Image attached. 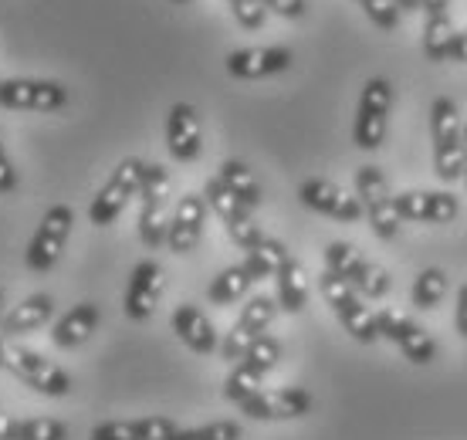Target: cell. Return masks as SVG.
I'll use <instances>...</instances> for the list:
<instances>
[{
	"instance_id": "cell-9",
	"label": "cell",
	"mask_w": 467,
	"mask_h": 440,
	"mask_svg": "<svg viewBox=\"0 0 467 440\" xmlns=\"http://www.w3.org/2000/svg\"><path fill=\"white\" fill-rule=\"evenodd\" d=\"M68 105V89L47 79H4L0 81V109L14 112H58Z\"/></svg>"
},
{
	"instance_id": "cell-34",
	"label": "cell",
	"mask_w": 467,
	"mask_h": 440,
	"mask_svg": "<svg viewBox=\"0 0 467 440\" xmlns=\"http://www.w3.org/2000/svg\"><path fill=\"white\" fill-rule=\"evenodd\" d=\"M244 362H251V366H257L261 372H271L275 366H278L281 360V342L275 336H257L254 342H251V349H247L244 356H241Z\"/></svg>"
},
{
	"instance_id": "cell-38",
	"label": "cell",
	"mask_w": 467,
	"mask_h": 440,
	"mask_svg": "<svg viewBox=\"0 0 467 440\" xmlns=\"http://www.w3.org/2000/svg\"><path fill=\"white\" fill-rule=\"evenodd\" d=\"M17 190V170H14L11 156L4 150V140H0V197H7Z\"/></svg>"
},
{
	"instance_id": "cell-13",
	"label": "cell",
	"mask_w": 467,
	"mask_h": 440,
	"mask_svg": "<svg viewBox=\"0 0 467 440\" xmlns=\"http://www.w3.org/2000/svg\"><path fill=\"white\" fill-rule=\"evenodd\" d=\"M11 370L14 376L24 382V386H31L35 393L41 396H51V400H61V396L71 393V376L61 370L58 362L45 360L41 352L35 349H17L11 356Z\"/></svg>"
},
{
	"instance_id": "cell-43",
	"label": "cell",
	"mask_w": 467,
	"mask_h": 440,
	"mask_svg": "<svg viewBox=\"0 0 467 440\" xmlns=\"http://www.w3.org/2000/svg\"><path fill=\"white\" fill-rule=\"evenodd\" d=\"M11 424H14V417L0 414V440H7V434H11Z\"/></svg>"
},
{
	"instance_id": "cell-5",
	"label": "cell",
	"mask_w": 467,
	"mask_h": 440,
	"mask_svg": "<svg viewBox=\"0 0 467 440\" xmlns=\"http://www.w3.org/2000/svg\"><path fill=\"white\" fill-rule=\"evenodd\" d=\"M71 224H75V214H71L68 204H55V207L45 210L35 237L24 251V265L31 267L35 275H45V271L58 265L61 251H65V244L71 237Z\"/></svg>"
},
{
	"instance_id": "cell-49",
	"label": "cell",
	"mask_w": 467,
	"mask_h": 440,
	"mask_svg": "<svg viewBox=\"0 0 467 440\" xmlns=\"http://www.w3.org/2000/svg\"><path fill=\"white\" fill-rule=\"evenodd\" d=\"M359 4H362V0H359Z\"/></svg>"
},
{
	"instance_id": "cell-11",
	"label": "cell",
	"mask_w": 467,
	"mask_h": 440,
	"mask_svg": "<svg viewBox=\"0 0 467 440\" xmlns=\"http://www.w3.org/2000/svg\"><path fill=\"white\" fill-rule=\"evenodd\" d=\"M275 315H278V299L254 295V299L241 309V319L231 325V332L223 336V342H221L223 360H231V362L241 360L247 349H251V342H254L257 336H265V329L275 322Z\"/></svg>"
},
{
	"instance_id": "cell-40",
	"label": "cell",
	"mask_w": 467,
	"mask_h": 440,
	"mask_svg": "<svg viewBox=\"0 0 467 440\" xmlns=\"http://www.w3.org/2000/svg\"><path fill=\"white\" fill-rule=\"evenodd\" d=\"M454 325L457 332L467 339V285H461V291H457V312H454Z\"/></svg>"
},
{
	"instance_id": "cell-19",
	"label": "cell",
	"mask_w": 467,
	"mask_h": 440,
	"mask_svg": "<svg viewBox=\"0 0 467 440\" xmlns=\"http://www.w3.org/2000/svg\"><path fill=\"white\" fill-rule=\"evenodd\" d=\"M203 220H207V200L203 194H187L180 197L173 217H170V231H166V244L173 255H190L200 244L203 234Z\"/></svg>"
},
{
	"instance_id": "cell-27",
	"label": "cell",
	"mask_w": 467,
	"mask_h": 440,
	"mask_svg": "<svg viewBox=\"0 0 467 440\" xmlns=\"http://www.w3.org/2000/svg\"><path fill=\"white\" fill-rule=\"evenodd\" d=\"M251 285H254L251 271L244 265H231L207 285V299H211V305H234L237 299H244Z\"/></svg>"
},
{
	"instance_id": "cell-41",
	"label": "cell",
	"mask_w": 467,
	"mask_h": 440,
	"mask_svg": "<svg viewBox=\"0 0 467 440\" xmlns=\"http://www.w3.org/2000/svg\"><path fill=\"white\" fill-rule=\"evenodd\" d=\"M447 7H451V0H420V11L427 14V17H437V14H447Z\"/></svg>"
},
{
	"instance_id": "cell-14",
	"label": "cell",
	"mask_w": 467,
	"mask_h": 440,
	"mask_svg": "<svg viewBox=\"0 0 467 440\" xmlns=\"http://www.w3.org/2000/svg\"><path fill=\"white\" fill-rule=\"evenodd\" d=\"M393 200L400 224H451L461 210L457 197L447 190H407Z\"/></svg>"
},
{
	"instance_id": "cell-36",
	"label": "cell",
	"mask_w": 467,
	"mask_h": 440,
	"mask_svg": "<svg viewBox=\"0 0 467 440\" xmlns=\"http://www.w3.org/2000/svg\"><path fill=\"white\" fill-rule=\"evenodd\" d=\"M227 4H231L237 24L247 27V31H257V27L265 24V17H268V7H265L261 0H227Z\"/></svg>"
},
{
	"instance_id": "cell-21",
	"label": "cell",
	"mask_w": 467,
	"mask_h": 440,
	"mask_svg": "<svg viewBox=\"0 0 467 440\" xmlns=\"http://www.w3.org/2000/svg\"><path fill=\"white\" fill-rule=\"evenodd\" d=\"M170 417H140V420H106L95 424L88 440H170L176 434Z\"/></svg>"
},
{
	"instance_id": "cell-17",
	"label": "cell",
	"mask_w": 467,
	"mask_h": 440,
	"mask_svg": "<svg viewBox=\"0 0 467 440\" xmlns=\"http://www.w3.org/2000/svg\"><path fill=\"white\" fill-rule=\"evenodd\" d=\"M160 295H163V267L146 257V261H140V265L132 267V275H129L122 309H126V315L132 322H146V319L156 312Z\"/></svg>"
},
{
	"instance_id": "cell-32",
	"label": "cell",
	"mask_w": 467,
	"mask_h": 440,
	"mask_svg": "<svg viewBox=\"0 0 467 440\" xmlns=\"http://www.w3.org/2000/svg\"><path fill=\"white\" fill-rule=\"evenodd\" d=\"M7 440H68V427L51 417H27L14 420Z\"/></svg>"
},
{
	"instance_id": "cell-22",
	"label": "cell",
	"mask_w": 467,
	"mask_h": 440,
	"mask_svg": "<svg viewBox=\"0 0 467 440\" xmlns=\"http://www.w3.org/2000/svg\"><path fill=\"white\" fill-rule=\"evenodd\" d=\"M51 315H55V299L45 295V291H37L31 299H24L21 305H14L11 312L4 315V336L7 339H17V336H27V332H35L41 325L51 322Z\"/></svg>"
},
{
	"instance_id": "cell-25",
	"label": "cell",
	"mask_w": 467,
	"mask_h": 440,
	"mask_svg": "<svg viewBox=\"0 0 467 440\" xmlns=\"http://www.w3.org/2000/svg\"><path fill=\"white\" fill-rule=\"evenodd\" d=\"M217 180H221L227 190H231L234 197L241 200L247 210H254L257 204H261V183L254 180V173H251V166L241 160H223L221 166H217Z\"/></svg>"
},
{
	"instance_id": "cell-24",
	"label": "cell",
	"mask_w": 467,
	"mask_h": 440,
	"mask_svg": "<svg viewBox=\"0 0 467 440\" xmlns=\"http://www.w3.org/2000/svg\"><path fill=\"white\" fill-rule=\"evenodd\" d=\"M278 281V309L288 315H298L305 309V301H308V278H305V267L288 257L281 271L275 275Z\"/></svg>"
},
{
	"instance_id": "cell-30",
	"label": "cell",
	"mask_w": 467,
	"mask_h": 440,
	"mask_svg": "<svg viewBox=\"0 0 467 440\" xmlns=\"http://www.w3.org/2000/svg\"><path fill=\"white\" fill-rule=\"evenodd\" d=\"M265 376H268V372H261L257 366H251V362L237 360L231 376H227V382H223V396H227L231 403H244L247 396H254L257 390H261Z\"/></svg>"
},
{
	"instance_id": "cell-35",
	"label": "cell",
	"mask_w": 467,
	"mask_h": 440,
	"mask_svg": "<svg viewBox=\"0 0 467 440\" xmlns=\"http://www.w3.org/2000/svg\"><path fill=\"white\" fill-rule=\"evenodd\" d=\"M362 11L369 14V21L376 27H383V31H397L400 27V7L397 0H362Z\"/></svg>"
},
{
	"instance_id": "cell-37",
	"label": "cell",
	"mask_w": 467,
	"mask_h": 440,
	"mask_svg": "<svg viewBox=\"0 0 467 440\" xmlns=\"http://www.w3.org/2000/svg\"><path fill=\"white\" fill-rule=\"evenodd\" d=\"M227 234H231V241L241 247V251H251V247H257V244L265 241L268 234L261 231V224H254V217L241 220V224H234V227H227Z\"/></svg>"
},
{
	"instance_id": "cell-48",
	"label": "cell",
	"mask_w": 467,
	"mask_h": 440,
	"mask_svg": "<svg viewBox=\"0 0 467 440\" xmlns=\"http://www.w3.org/2000/svg\"><path fill=\"white\" fill-rule=\"evenodd\" d=\"M173 4H190V0H173Z\"/></svg>"
},
{
	"instance_id": "cell-12",
	"label": "cell",
	"mask_w": 467,
	"mask_h": 440,
	"mask_svg": "<svg viewBox=\"0 0 467 440\" xmlns=\"http://www.w3.org/2000/svg\"><path fill=\"white\" fill-rule=\"evenodd\" d=\"M241 406V414L251 420H298L305 414H312V393L302 386H281V390H257L254 396H247Z\"/></svg>"
},
{
	"instance_id": "cell-29",
	"label": "cell",
	"mask_w": 467,
	"mask_h": 440,
	"mask_svg": "<svg viewBox=\"0 0 467 440\" xmlns=\"http://www.w3.org/2000/svg\"><path fill=\"white\" fill-rule=\"evenodd\" d=\"M203 200H207V210H213V214H217L227 227H234V224H241V220L251 217V210L234 197L231 190H227L217 176H211V180H207V186H203Z\"/></svg>"
},
{
	"instance_id": "cell-1",
	"label": "cell",
	"mask_w": 467,
	"mask_h": 440,
	"mask_svg": "<svg viewBox=\"0 0 467 440\" xmlns=\"http://www.w3.org/2000/svg\"><path fill=\"white\" fill-rule=\"evenodd\" d=\"M431 142L433 173L444 183L464 180V119L454 99L437 95L431 102Z\"/></svg>"
},
{
	"instance_id": "cell-16",
	"label": "cell",
	"mask_w": 467,
	"mask_h": 440,
	"mask_svg": "<svg viewBox=\"0 0 467 440\" xmlns=\"http://www.w3.org/2000/svg\"><path fill=\"white\" fill-rule=\"evenodd\" d=\"M295 55L288 47L271 45V47H237L227 55V75L241 81H257V79H268V75H278V71L292 68Z\"/></svg>"
},
{
	"instance_id": "cell-7",
	"label": "cell",
	"mask_w": 467,
	"mask_h": 440,
	"mask_svg": "<svg viewBox=\"0 0 467 440\" xmlns=\"http://www.w3.org/2000/svg\"><path fill=\"white\" fill-rule=\"evenodd\" d=\"M166 190H170V176L160 162H142L140 180V237L146 247H160L166 244L170 231V217H166Z\"/></svg>"
},
{
	"instance_id": "cell-44",
	"label": "cell",
	"mask_w": 467,
	"mask_h": 440,
	"mask_svg": "<svg viewBox=\"0 0 467 440\" xmlns=\"http://www.w3.org/2000/svg\"><path fill=\"white\" fill-rule=\"evenodd\" d=\"M400 11H420V0H397Z\"/></svg>"
},
{
	"instance_id": "cell-23",
	"label": "cell",
	"mask_w": 467,
	"mask_h": 440,
	"mask_svg": "<svg viewBox=\"0 0 467 440\" xmlns=\"http://www.w3.org/2000/svg\"><path fill=\"white\" fill-rule=\"evenodd\" d=\"M95 329H99V305H95V301H82V305L68 309V312L55 322L51 342L58 349H75V346H82Z\"/></svg>"
},
{
	"instance_id": "cell-46",
	"label": "cell",
	"mask_w": 467,
	"mask_h": 440,
	"mask_svg": "<svg viewBox=\"0 0 467 440\" xmlns=\"http://www.w3.org/2000/svg\"><path fill=\"white\" fill-rule=\"evenodd\" d=\"M464 180H467V122H464Z\"/></svg>"
},
{
	"instance_id": "cell-42",
	"label": "cell",
	"mask_w": 467,
	"mask_h": 440,
	"mask_svg": "<svg viewBox=\"0 0 467 440\" xmlns=\"http://www.w3.org/2000/svg\"><path fill=\"white\" fill-rule=\"evenodd\" d=\"M451 61H464V65H467V31H457L454 51H451Z\"/></svg>"
},
{
	"instance_id": "cell-26",
	"label": "cell",
	"mask_w": 467,
	"mask_h": 440,
	"mask_svg": "<svg viewBox=\"0 0 467 440\" xmlns=\"http://www.w3.org/2000/svg\"><path fill=\"white\" fill-rule=\"evenodd\" d=\"M288 257H292V255H288V247H285V244L275 241V237H265L257 247H251V251H247L244 267L251 271V278H254V281H265V278H275Z\"/></svg>"
},
{
	"instance_id": "cell-2",
	"label": "cell",
	"mask_w": 467,
	"mask_h": 440,
	"mask_svg": "<svg viewBox=\"0 0 467 440\" xmlns=\"http://www.w3.org/2000/svg\"><path fill=\"white\" fill-rule=\"evenodd\" d=\"M326 271L342 278L362 299H386L389 288H393V281H389V275H386L383 267L362 261L359 251L346 241L326 244Z\"/></svg>"
},
{
	"instance_id": "cell-15",
	"label": "cell",
	"mask_w": 467,
	"mask_h": 440,
	"mask_svg": "<svg viewBox=\"0 0 467 440\" xmlns=\"http://www.w3.org/2000/svg\"><path fill=\"white\" fill-rule=\"evenodd\" d=\"M298 200H302L308 210H316L322 217H332V220H342V224H352V220L362 217V204L359 197H352L346 194L339 183H332V180H305L298 186Z\"/></svg>"
},
{
	"instance_id": "cell-45",
	"label": "cell",
	"mask_w": 467,
	"mask_h": 440,
	"mask_svg": "<svg viewBox=\"0 0 467 440\" xmlns=\"http://www.w3.org/2000/svg\"><path fill=\"white\" fill-rule=\"evenodd\" d=\"M0 366H11V360H7V346H4V339H0Z\"/></svg>"
},
{
	"instance_id": "cell-33",
	"label": "cell",
	"mask_w": 467,
	"mask_h": 440,
	"mask_svg": "<svg viewBox=\"0 0 467 440\" xmlns=\"http://www.w3.org/2000/svg\"><path fill=\"white\" fill-rule=\"evenodd\" d=\"M244 430L237 420H213V424H203V427H190V430H176L170 440H241Z\"/></svg>"
},
{
	"instance_id": "cell-28",
	"label": "cell",
	"mask_w": 467,
	"mask_h": 440,
	"mask_svg": "<svg viewBox=\"0 0 467 440\" xmlns=\"http://www.w3.org/2000/svg\"><path fill=\"white\" fill-rule=\"evenodd\" d=\"M454 37H457V27L451 21V14L427 17V27H423V55L431 61H451Z\"/></svg>"
},
{
	"instance_id": "cell-47",
	"label": "cell",
	"mask_w": 467,
	"mask_h": 440,
	"mask_svg": "<svg viewBox=\"0 0 467 440\" xmlns=\"http://www.w3.org/2000/svg\"><path fill=\"white\" fill-rule=\"evenodd\" d=\"M0 322H4V288H0Z\"/></svg>"
},
{
	"instance_id": "cell-20",
	"label": "cell",
	"mask_w": 467,
	"mask_h": 440,
	"mask_svg": "<svg viewBox=\"0 0 467 440\" xmlns=\"http://www.w3.org/2000/svg\"><path fill=\"white\" fill-rule=\"evenodd\" d=\"M173 332L180 336V342H183L187 349H193L197 356H211V352H217V349H221V339H217V329H213V322L200 312L197 305H190V301L176 305Z\"/></svg>"
},
{
	"instance_id": "cell-6",
	"label": "cell",
	"mask_w": 467,
	"mask_h": 440,
	"mask_svg": "<svg viewBox=\"0 0 467 440\" xmlns=\"http://www.w3.org/2000/svg\"><path fill=\"white\" fill-rule=\"evenodd\" d=\"M356 197L362 204V214L373 224V234L383 241H393L400 234L397 200L389 194V183L379 166H359L356 170Z\"/></svg>"
},
{
	"instance_id": "cell-39",
	"label": "cell",
	"mask_w": 467,
	"mask_h": 440,
	"mask_svg": "<svg viewBox=\"0 0 467 440\" xmlns=\"http://www.w3.org/2000/svg\"><path fill=\"white\" fill-rule=\"evenodd\" d=\"M261 4H265L268 11L278 14V17H288V21H295V17H302L305 7H308L305 0H261Z\"/></svg>"
},
{
	"instance_id": "cell-4",
	"label": "cell",
	"mask_w": 467,
	"mask_h": 440,
	"mask_svg": "<svg viewBox=\"0 0 467 440\" xmlns=\"http://www.w3.org/2000/svg\"><path fill=\"white\" fill-rule=\"evenodd\" d=\"M393 109V85L386 79H369L362 85L359 105H356V122H352V142L359 150L373 152L386 140V122Z\"/></svg>"
},
{
	"instance_id": "cell-18",
	"label": "cell",
	"mask_w": 467,
	"mask_h": 440,
	"mask_svg": "<svg viewBox=\"0 0 467 440\" xmlns=\"http://www.w3.org/2000/svg\"><path fill=\"white\" fill-rule=\"evenodd\" d=\"M166 150L176 162H193L203 150L200 116L190 102H176L166 116Z\"/></svg>"
},
{
	"instance_id": "cell-3",
	"label": "cell",
	"mask_w": 467,
	"mask_h": 440,
	"mask_svg": "<svg viewBox=\"0 0 467 440\" xmlns=\"http://www.w3.org/2000/svg\"><path fill=\"white\" fill-rule=\"evenodd\" d=\"M318 291H322L326 305L342 322V329H346L356 342H362V346H373L376 339H379L373 309H369V305H362L359 295H356V291H352L342 278H336L332 271H326V275L318 278Z\"/></svg>"
},
{
	"instance_id": "cell-8",
	"label": "cell",
	"mask_w": 467,
	"mask_h": 440,
	"mask_svg": "<svg viewBox=\"0 0 467 440\" xmlns=\"http://www.w3.org/2000/svg\"><path fill=\"white\" fill-rule=\"evenodd\" d=\"M140 180H142V160H122L112 170V176L106 180V186L99 190L88 204V220H92L95 227H109V224H116L119 214L126 210V204L132 197H140Z\"/></svg>"
},
{
	"instance_id": "cell-31",
	"label": "cell",
	"mask_w": 467,
	"mask_h": 440,
	"mask_svg": "<svg viewBox=\"0 0 467 440\" xmlns=\"http://www.w3.org/2000/svg\"><path fill=\"white\" fill-rule=\"evenodd\" d=\"M444 291H447L444 271H441V267H423L420 275H417V281H413V288H410V301L427 312V309H433V305H441Z\"/></svg>"
},
{
	"instance_id": "cell-10",
	"label": "cell",
	"mask_w": 467,
	"mask_h": 440,
	"mask_svg": "<svg viewBox=\"0 0 467 440\" xmlns=\"http://www.w3.org/2000/svg\"><path fill=\"white\" fill-rule=\"evenodd\" d=\"M376 332H379V339H389V342H393L410 362H417V366H427V362L437 360V342H433L431 332H427L423 325L413 322L410 315L393 312V309L376 312Z\"/></svg>"
}]
</instances>
